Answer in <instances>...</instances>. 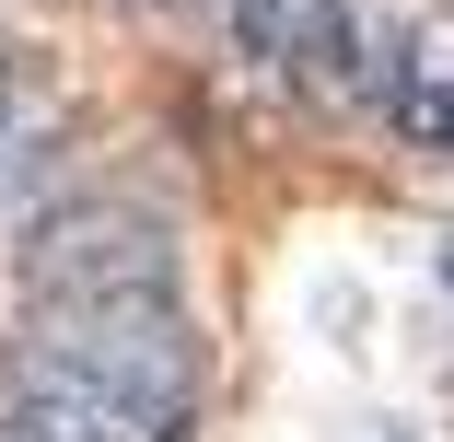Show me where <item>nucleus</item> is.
Returning <instances> with one entry per match:
<instances>
[{
  "label": "nucleus",
  "instance_id": "20e7f679",
  "mask_svg": "<svg viewBox=\"0 0 454 442\" xmlns=\"http://www.w3.org/2000/svg\"><path fill=\"white\" fill-rule=\"evenodd\" d=\"M385 105H396V128H408L419 151H454V24H419V35H408Z\"/></svg>",
  "mask_w": 454,
  "mask_h": 442
},
{
  "label": "nucleus",
  "instance_id": "39448f33",
  "mask_svg": "<svg viewBox=\"0 0 454 442\" xmlns=\"http://www.w3.org/2000/svg\"><path fill=\"white\" fill-rule=\"evenodd\" d=\"M0 442H117L106 419H82V407H59V396H0Z\"/></svg>",
  "mask_w": 454,
  "mask_h": 442
},
{
  "label": "nucleus",
  "instance_id": "423d86ee",
  "mask_svg": "<svg viewBox=\"0 0 454 442\" xmlns=\"http://www.w3.org/2000/svg\"><path fill=\"white\" fill-rule=\"evenodd\" d=\"M442 280H454V268H442Z\"/></svg>",
  "mask_w": 454,
  "mask_h": 442
},
{
  "label": "nucleus",
  "instance_id": "f257e3e1",
  "mask_svg": "<svg viewBox=\"0 0 454 442\" xmlns=\"http://www.w3.org/2000/svg\"><path fill=\"white\" fill-rule=\"evenodd\" d=\"M12 384L106 419L117 442H187L210 407V361L175 303H117V314H35L12 349Z\"/></svg>",
  "mask_w": 454,
  "mask_h": 442
},
{
  "label": "nucleus",
  "instance_id": "f03ea898",
  "mask_svg": "<svg viewBox=\"0 0 454 442\" xmlns=\"http://www.w3.org/2000/svg\"><path fill=\"white\" fill-rule=\"evenodd\" d=\"M24 303L35 314H117V303H175V244L140 210H59L24 244Z\"/></svg>",
  "mask_w": 454,
  "mask_h": 442
},
{
  "label": "nucleus",
  "instance_id": "7ed1b4c3",
  "mask_svg": "<svg viewBox=\"0 0 454 442\" xmlns=\"http://www.w3.org/2000/svg\"><path fill=\"white\" fill-rule=\"evenodd\" d=\"M280 58H292L303 94H326V105L373 81V58H361V12H349V0H292V12H280Z\"/></svg>",
  "mask_w": 454,
  "mask_h": 442
}]
</instances>
